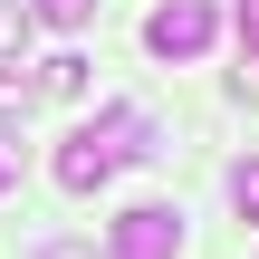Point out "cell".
<instances>
[{"label":"cell","instance_id":"obj_5","mask_svg":"<svg viewBox=\"0 0 259 259\" xmlns=\"http://www.w3.org/2000/svg\"><path fill=\"white\" fill-rule=\"evenodd\" d=\"M38 96H87V58H38Z\"/></svg>","mask_w":259,"mask_h":259},{"label":"cell","instance_id":"obj_2","mask_svg":"<svg viewBox=\"0 0 259 259\" xmlns=\"http://www.w3.org/2000/svg\"><path fill=\"white\" fill-rule=\"evenodd\" d=\"M106 250H115V259H183V221H173L163 202H135V211L115 221Z\"/></svg>","mask_w":259,"mask_h":259},{"label":"cell","instance_id":"obj_7","mask_svg":"<svg viewBox=\"0 0 259 259\" xmlns=\"http://www.w3.org/2000/svg\"><path fill=\"white\" fill-rule=\"evenodd\" d=\"M29 19H48V29H87L96 0H29Z\"/></svg>","mask_w":259,"mask_h":259},{"label":"cell","instance_id":"obj_4","mask_svg":"<svg viewBox=\"0 0 259 259\" xmlns=\"http://www.w3.org/2000/svg\"><path fill=\"white\" fill-rule=\"evenodd\" d=\"M58 183H67V192H96V183H115V154H106V144L77 125V135L58 144Z\"/></svg>","mask_w":259,"mask_h":259},{"label":"cell","instance_id":"obj_8","mask_svg":"<svg viewBox=\"0 0 259 259\" xmlns=\"http://www.w3.org/2000/svg\"><path fill=\"white\" fill-rule=\"evenodd\" d=\"M231 202H240V221H259V154L231 163Z\"/></svg>","mask_w":259,"mask_h":259},{"label":"cell","instance_id":"obj_13","mask_svg":"<svg viewBox=\"0 0 259 259\" xmlns=\"http://www.w3.org/2000/svg\"><path fill=\"white\" fill-rule=\"evenodd\" d=\"M38 259H96V250H77V240H58V250H38Z\"/></svg>","mask_w":259,"mask_h":259},{"label":"cell","instance_id":"obj_10","mask_svg":"<svg viewBox=\"0 0 259 259\" xmlns=\"http://www.w3.org/2000/svg\"><path fill=\"white\" fill-rule=\"evenodd\" d=\"M231 96H240V106H259V58H240V77H231Z\"/></svg>","mask_w":259,"mask_h":259},{"label":"cell","instance_id":"obj_9","mask_svg":"<svg viewBox=\"0 0 259 259\" xmlns=\"http://www.w3.org/2000/svg\"><path fill=\"white\" fill-rule=\"evenodd\" d=\"M19 38H29V10H10V0H0V58H19Z\"/></svg>","mask_w":259,"mask_h":259},{"label":"cell","instance_id":"obj_6","mask_svg":"<svg viewBox=\"0 0 259 259\" xmlns=\"http://www.w3.org/2000/svg\"><path fill=\"white\" fill-rule=\"evenodd\" d=\"M29 106H38V77H29V67H0V125L29 115Z\"/></svg>","mask_w":259,"mask_h":259},{"label":"cell","instance_id":"obj_3","mask_svg":"<svg viewBox=\"0 0 259 259\" xmlns=\"http://www.w3.org/2000/svg\"><path fill=\"white\" fill-rule=\"evenodd\" d=\"M87 135H96V144H106L115 163H144V154H163V144H154V115H144V106H106V115H96Z\"/></svg>","mask_w":259,"mask_h":259},{"label":"cell","instance_id":"obj_1","mask_svg":"<svg viewBox=\"0 0 259 259\" xmlns=\"http://www.w3.org/2000/svg\"><path fill=\"white\" fill-rule=\"evenodd\" d=\"M211 29H221V19H211V0H163V10L144 19V48H154V58H173V67H192V58L211 48Z\"/></svg>","mask_w":259,"mask_h":259},{"label":"cell","instance_id":"obj_12","mask_svg":"<svg viewBox=\"0 0 259 259\" xmlns=\"http://www.w3.org/2000/svg\"><path fill=\"white\" fill-rule=\"evenodd\" d=\"M240 38H250V58H259V0H240Z\"/></svg>","mask_w":259,"mask_h":259},{"label":"cell","instance_id":"obj_11","mask_svg":"<svg viewBox=\"0 0 259 259\" xmlns=\"http://www.w3.org/2000/svg\"><path fill=\"white\" fill-rule=\"evenodd\" d=\"M10 183H19V144L0 135V192H10Z\"/></svg>","mask_w":259,"mask_h":259}]
</instances>
